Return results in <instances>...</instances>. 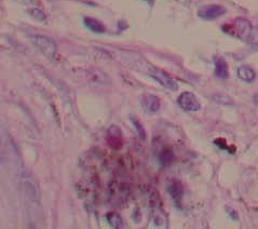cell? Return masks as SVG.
Here are the masks:
<instances>
[{
  "label": "cell",
  "instance_id": "cell-10",
  "mask_svg": "<svg viewBox=\"0 0 258 229\" xmlns=\"http://www.w3.org/2000/svg\"><path fill=\"white\" fill-rule=\"evenodd\" d=\"M167 192L171 195V197L175 202H179L183 197V186L178 181H173L167 186Z\"/></svg>",
  "mask_w": 258,
  "mask_h": 229
},
{
  "label": "cell",
  "instance_id": "cell-9",
  "mask_svg": "<svg viewBox=\"0 0 258 229\" xmlns=\"http://www.w3.org/2000/svg\"><path fill=\"white\" fill-rule=\"evenodd\" d=\"M215 76L220 79H227L229 76L228 64L223 58H217L215 60Z\"/></svg>",
  "mask_w": 258,
  "mask_h": 229
},
{
  "label": "cell",
  "instance_id": "cell-18",
  "mask_svg": "<svg viewBox=\"0 0 258 229\" xmlns=\"http://www.w3.org/2000/svg\"><path fill=\"white\" fill-rule=\"evenodd\" d=\"M227 211L229 212V215H230V217H231V219L238 220V213H237V212H235V211L232 210V209H230V208H228Z\"/></svg>",
  "mask_w": 258,
  "mask_h": 229
},
{
  "label": "cell",
  "instance_id": "cell-11",
  "mask_svg": "<svg viewBox=\"0 0 258 229\" xmlns=\"http://www.w3.org/2000/svg\"><path fill=\"white\" fill-rule=\"evenodd\" d=\"M83 22H85V25L88 27L90 31H92V32L97 33H103L106 31L105 26L102 23H100L99 21L95 20L93 18H89V16H86Z\"/></svg>",
  "mask_w": 258,
  "mask_h": 229
},
{
  "label": "cell",
  "instance_id": "cell-1",
  "mask_svg": "<svg viewBox=\"0 0 258 229\" xmlns=\"http://www.w3.org/2000/svg\"><path fill=\"white\" fill-rule=\"evenodd\" d=\"M231 35L238 37L244 42L250 43L252 35H253V26H252L251 22L243 18L235 19L233 24L230 26V31H228Z\"/></svg>",
  "mask_w": 258,
  "mask_h": 229
},
{
  "label": "cell",
  "instance_id": "cell-2",
  "mask_svg": "<svg viewBox=\"0 0 258 229\" xmlns=\"http://www.w3.org/2000/svg\"><path fill=\"white\" fill-rule=\"evenodd\" d=\"M31 39L32 43L39 49V51L42 52L43 55H46L50 60L54 59L58 51V47L53 39L41 35H35L31 37Z\"/></svg>",
  "mask_w": 258,
  "mask_h": 229
},
{
  "label": "cell",
  "instance_id": "cell-15",
  "mask_svg": "<svg viewBox=\"0 0 258 229\" xmlns=\"http://www.w3.org/2000/svg\"><path fill=\"white\" fill-rule=\"evenodd\" d=\"M159 159H160V163H161L162 165H164V166L170 165L172 164V161H173V153L171 152L170 149L162 150Z\"/></svg>",
  "mask_w": 258,
  "mask_h": 229
},
{
  "label": "cell",
  "instance_id": "cell-6",
  "mask_svg": "<svg viewBox=\"0 0 258 229\" xmlns=\"http://www.w3.org/2000/svg\"><path fill=\"white\" fill-rule=\"evenodd\" d=\"M106 141H107L108 146L113 149H120L123 145L122 132L117 126H111L107 130L106 134Z\"/></svg>",
  "mask_w": 258,
  "mask_h": 229
},
{
  "label": "cell",
  "instance_id": "cell-5",
  "mask_svg": "<svg viewBox=\"0 0 258 229\" xmlns=\"http://www.w3.org/2000/svg\"><path fill=\"white\" fill-rule=\"evenodd\" d=\"M226 13V9L222 7V5L218 4H210V5H205V7H202L198 11V15L201 19L206 20V21H211V20H215L220 16L224 15Z\"/></svg>",
  "mask_w": 258,
  "mask_h": 229
},
{
  "label": "cell",
  "instance_id": "cell-17",
  "mask_svg": "<svg viewBox=\"0 0 258 229\" xmlns=\"http://www.w3.org/2000/svg\"><path fill=\"white\" fill-rule=\"evenodd\" d=\"M29 14L32 16V18H33L35 20L37 21H44L46 20V15H44V13L42 12L41 10H39V9H30L29 10Z\"/></svg>",
  "mask_w": 258,
  "mask_h": 229
},
{
  "label": "cell",
  "instance_id": "cell-3",
  "mask_svg": "<svg viewBox=\"0 0 258 229\" xmlns=\"http://www.w3.org/2000/svg\"><path fill=\"white\" fill-rule=\"evenodd\" d=\"M177 102L185 111H198L201 108L198 98L193 92H183L178 97Z\"/></svg>",
  "mask_w": 258,
  "mask_h": 229
},
{
  "label": "cell",
  "instance_id": "cell-16",
  "mask_svg": "<svg viewBox=\"0 0 258 229\" xmlns=\"http://www.w3.org/2000/svg\"><path fill=\"white\" fill-rule=\"evenodd\" d=\"M131 119H132V122H133L134 127L136 128V132H137V134H138L139 138H141V139H145V138H146V132H145V129H144V127L142 126L141 122L138 121V119L133 118V117H131Z\"/></svg>",
  "mask_w": 258,
  "mask_h": 229
},
{
  "label": "cell",
  "instance_id": "cell-14",
  "mask_svg": "<svg viewBox=\"0 0 258 229\" xmlns=\"http://www.w3.org/2000/svg\"><path fill=\"white\" fill-rule=\"evenodd\" d=\"M106 217H107L109 225L113 228L119 229V228H123V226H125L123 225V221L121 219V216L118 213H109Z\"/></svg>",
  "mask_w": 258,
  "mask_h": 229
},
{
  "label": "cell",
  "instance_id": "cell-7",
  "mask_svg": "<svg viewBox=\"0 0 258 229\" xmlns=\"http://www.w3.org/2000/svg\"><path fill=\"white\" fill-rule=\"evenodd\" d=\"M141 105L143 109L148 114H155L160 109V99L153 94H145L141 98Z\"/></svg>",
  "mask_w": 258,
  "mask_h": 229
},
{
  "label": "cell",
  "instance_id": "cell-19",
  "mask_svg": "<svg viewBox=\"0 0 258 229\" xmlns=\"http://www.w3.org/2000/svg\"><path fill=\"white\" fill-rule=\"evenodd\" d=\"M14 1H18L21 3H24V4H31L33 2V0H14Z\"/></svg>",
  "mask_w": 258,
  "mask_h": 229
},
{
  "label": "cell",
  "instance_id": "cell-12",
  "mask_svg": "<svg viewBox=\"0 0 258 229\" xmlns=\"http://www.w3.org/2000/svg\"><path fill=\"white\" fill-rule=\"evenodd\" d=\"M238 77L241 80H243L245 82H253L256 77V74L253 69L250 68V67L241 66L238 69Z\"/></svg>",
  "mask_w": 258,
  "mask_h": 229
},
{
  "label": "cell",
  "instance_id": "cell-8",
  "mask_svg": "<svg viewBox=\"0 0 258 229\" xmlns=\"http://www.w3.org/2000/svg\"><path fill=\"white\" fill-rule=\"evenodd\" d=\"M23 185L27 198L32 201V202H37V203L40 202V192H39L35 182L30 180V178H27V180L24 181Z\"/></svg>",
  "mask_w": 258,
  "mask_h": 229
},
{
  "label": "cell",
  "instance_id": "cell-13",
  "mask_svg": "<svg viewBox=\"0 0 258 229\" xmlns=\"http://www.w3.org/2000/svg\"><path fill=\"white\" fill-rule=\"evenodd\" d=\"M154 225L157 227H165L167 224L166 216L160 209H155L154 213Z\"/></svg>",
  "mask_w": 258,
  "mask_h": 229
},
{
  "label": "cell",
  "instance_id": "cell-4",
  "mask_svg": "<svg viewBox=\"0 0 258 229\" xmlns=\"http://www.w3.org/2000/svg\"><path fill=\"white\" fill-rule=\"evenodd\" d=\"M150 76L158 81L161 86H163L164 88L169 89L171 91H176L178 89L177 82L173 79V78L167 75L165 71L160 70L158 68H151L149 71Z\"/></svg>",
  "mask_w": 258,
  "mask_h": 229
}]
</instances>
